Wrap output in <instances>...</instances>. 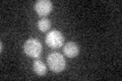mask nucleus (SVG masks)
<instances>
[{"label": "nucleus", "instance_id": "f257e3e1", "mask_svg": "<svg viewBox=\"0 0 122 81\" xmlns=\"http://www.w3.org/2000/svg\"><path fill=\"white\" fill-rule=\"evenodd\" d=\"M47 64L53 72L60 73L65 69L66 61L61 53L53 52L51 54H49L47 57Z\"/></svg>", "mask_w": 122, "mask_h": 81}, {"label": "nucleus", "instance_id": "f03ea898", "mask_svg": "<svg viewBox=\"0 0 122 81\" xmlns=\"http://www.w3.org/2000/svg\"><path fill=\"white\" fill-rule=\"evenodd\" d=\"M24 51L25 55L30 58L37 59L42 54V44L37 38H29L24 45Z\"/></svg>", "mask_w": 122, "mask_h": 81}, {"label": "nucleus", "instance_id": "0eeeda50", "mask_svg": "<svg viewBox=\"0 0 122 81\" xmlns=\"http://www.w3.org/2000/svg\"><path fill=\"white\" fill-rule=\"evenodd\" d=\"M37 25H38V29H39L41 32H44V33L48 32L51 28V20L48 18H46V17H43L38 21Z\"/></svg>", "mask_w": 122, "mask_h": 81}, {"label": "nucleus", "instance_id": "7ed1b4c3", "mask_svg": "<svg viewBox=\"0 0 122 81\" xmlns=\"http://www.w3.org/2000/svg\"><path fill=\"white\" fill-rule=\"evenodd\" d=\"M45 42L49 47H51L53 49L60 48L64 43V37L61 32L57 29H53L50 33H47L45 38Z\"/></svg>", "mask_w": 122, "mask_h": 81}, {"label": "nucleus", "instance_id": "20e7f679", "mask_svg": "<svg viewBox=\"0 0 122 81\" xmlns=\"http://www.w3.org/2000/svg\"><path fill=\"white\" fill-rule=\"evenodd\" d=\"M35 8L36 12L40 16H46L52 11L53 9V3L49 0H40L35 3Z\"/></svg>", "mask_w": 122, "mask_h": 81}, {"label": "nucleus", "instance_id": "39448f33", "mask_svg": "<svg viewBox=\"0 0 122 81\" xmlns=\"http://www.w3.org/2000/svg\"><path fill=\"white\" fill-rule=\"evenodd\" d=\"M63 53L68 58H75L79 54V47L74 42H68L63 46Z\"/></svg>", "mask_w": 122, "mask_h": 81}, {"label": "nucleus", "instance_id": "423d86ee", "mask_svg": "<svg viewBox=\"0 0 122 81\" xmlns=\"http://www.w3.org/2000/svg\"><path fill=\"white\" fill-rule=\"evenodd\" d=\"M33 68H34L35 73L39 76H44V75H46V73H47V66H46L45 63L41 60H36L33 64Z\"/></svg>", "mask_w": 122, "mask_h": 81}]
</instances>
